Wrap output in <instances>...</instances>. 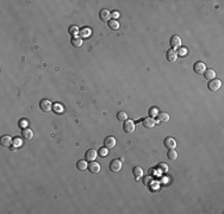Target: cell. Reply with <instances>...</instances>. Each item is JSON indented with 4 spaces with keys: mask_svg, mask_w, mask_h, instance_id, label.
<instances>
[{
    "mask_svg": "<svg viewBox=\"0 0 224 214\" xmlns=\"http://www.w3.org/2000/svg\"><path fill=\"white\" fill-rule=\"evenodd\" d=\"M220 87H222V81L218 80V79H212V80H210L209 83H207V88H209L211 92H217Z\"/></svg>",
    "mask_w": 224,
    "mask_h": 214,
    "instance_id": "1",
    "label": "cell"
},
{
    "mask_svg": "<svg viewBox=\"0 0 224 214\" xmlns=\"http://www.w3.org/2000/svg\"><path fill=\"white\" fill-rule=\"evenodd\" d=\"M123 130H124V132L125 133H128V135H131V133H134L135 132V123L132 122V120H125L124 122V125H123Z\"/></svg>",
    "mask_w": 224,
    "mask_h": 214,
    "instance_id": "2",
    "label": "cell"
},
{
    "mask_svg": "<svg viewBox=\"0 0 224 214\" xmlns=\"http://www.w3.org/2000/svg\"><path fill=\"white\" fill-rule=\"evenodd\" d=\"M122 165H123L122 161H119V159H112L109 168H110V170L112 173H119L122 170Z\"/></svg>",
    "mask_w": 224,
    "mask_h": 214,
    "instance_id": "3",
    "label": "cell"
},
{
    "mask_svg": "<svg viewBox=\"0 0 224 214\" xmlns=\"http://www.w3.org/2000/svg\"><path fill=\"white\" fill-rule=\"evenodd\" d=\"M39 107L43 112H50L53 110V105H51L50 100H48V99H42L39 102Z\"/></svg>",
    "mask_w": 224,
    "mask_h": 214,
    "instance_id": "4",
    "label": "cell"
},
{
    "mask_svg": "<svg viewBox=\"0 0 224 214\" xmlns=\"http://www.w3.org/2000/svg\"><path fill=\"white\" fill-rule=\"evenodd\" d=\"M193 70H194V73L198 74V75H199V74H204V71L206 70V66H205V63L198 61V62L194 63V66H193Z\"/></svg>",
    "mask_w": 224,
    "mask_h": 214,
    "instance_id": "5",
    "label": "cell"
},
{
    "mask_svg": "<svg viewBox=\"0 0 224 214\" xmlns=\"http://www.w3.org/2000/svg\"><path fill=\"white\" fill-rule=\"evenodd\" d=\"M166 58H167V61H168V62H171V63L175 62V61L178 60V51H177V50H174V49L168 50V51H167V54H166Z\"/></svg>",
    "mask_w": 224,
    "mask_h": 214,
    "instance_id": "6",
    "label": "cell"
},
{
    "mask_svg": "<svg viewBox=\"0 0 224 214\" xmlns=\"http://www.w3.org/2000/svg\"><path fill=\"white\" fill-rule=\"evenodd\" d=\"M171 47H172V49H179V48H181V38L179 37V36H172V38H171Z\"/></svg>",
    "mask_w": 224,
    "mask_h": 214,
    "instance_id": "7",
    "label": "cell"
},
{
    "mask_svg": "<svg viewBox=\"0 0 224 214\" xmlns=\"http://www.w3.org/2000/svg\"><path fill=\"white\" fill-rule=\"evenodd\" d=\"M87 169H88L90 173H92V174H99V173H100V164H99L98 162L93 161V162H91V163L88 164Z\"/></svg>",
    "mask_w": 224,
    "mask_h": 214,
    "instance_id": "8",
    "label": "cell"
},
{
    "mask_svg": "<svg viewBox=\"0 0 224 214\" xmlns=\"http://www.w3.org/2000/svg\"><path fill=\"white\" fill-rule=\"evenodd\" d=\"M163 145H165L168 150H169V149H175L177 142H175V139L172 138V137H166L165 140H163Z\"/></svg>",
    "mask_w": 224,
    "mask_h": 214,
    "instance_id": "9",
    "label": "cell"
},
{
    "mask_svg": "<svg viewBox=\"0 0 224 214\" xmlns=\"http://www.w3.org/2000/svg\"><path fill=\"white\" fill-rule=\"evenodd\" d=\"M97 156H98V154H97V151L94 149H88L86 151V154H85V159L90 161V162H93L97 158Z\"/></svg>",
    "mask_w": 224,
    "mask_h": 214,
    "instance_id": "10",
    "label": "cell"
},
{
    "mask_svg": "<svg viewBox=\"0 0 224 214\" xmlns=\"http://www.w3.org/2000/svg\"><path fill=\"white\" fill-rule=\"evenodd\" d=\"M99 18L103 20V22H110L111 18H112V15L109 10H101L99 12Z\"/></svg>",
    "mask_w": 224,
    "mask_h": 214,
    "instance_id": "11",
    "label": "cell"
},
{
    "mask_svg": "<svg viewBox=\"0 0 224 214\" xmlns=\"http://www.w3.org/2000/svg\"><path fill=\"white\" fill-rule=\"evenodd\" d=\"M104 146H105L107 150H109V149H113V148L116 146V139H115L112 136L106 137L105 140H104Z\"/></svg>",
    "mask_w": 224,
    "mask_h": 214,
    "instance_id": "12",
    "label": "cell"
},
{
    "mask_svg": "<svg viewBox=\"0 0 224 214\" xmlns=\"http://www.w3.org/2000/svg\"><path fill=\"white\" fill-rule=\"evenodd\" d=\"M142 124H143V126L145 129H153L155 126V120L153 118H150V117H148V118L142 119Z\"/></svg>",
    "mask_w": 224,
    "mask_h": 214,
    "instance_id": "13",
    "label": "cell"
},
{
    "mask_svg": "<svg viewBox=\"0 0 224 214\" xmlns=\"http://www.w3.org/2000/svg\"><path fill=\"white\" fill-rule=\"evenodd\" d=\"M12 142H13V139L10 136H3L1 139H0V143H1L3 146H11Z\"/></svg>",
    "mask_w": 224,
    "mask_h": 214,
    "instance_id": "14",
    "label": "cell"
},
{
    "mask_svg": "<svg viewBox=\"0 0 224 214\" xmlns=\"http://www.w3.org/2000/svg\"><path fill=\"white\" fill-rule=\"evenodd\" d=\"M70 43H72V45H73V47H75V48H80V47L82 45L84 41H82V38H81V37H77V36H74V37L72 38Z\"/></svg>",
    "mask_w": 224,
    "mask_h": 214,
    "instance_id": "15",
    "label": "cell"
},
{
    "mask_svg": "<svg viewBox=\"0 0 224 214\" xmlns=\"http://www.w3.org/2000/svg\"><path fill=\"white\" fill-rule=\"evenodd\" d=\"M204 77L206 79V80H212V79H216V71L213 70V69H207L206 68V70L204 71Z\"/></svg>",
    "mask_w": 224,
    "mask_h": 214,
    "instance_id": "16",
    "label": "cell"
},
{
    "mask_svg": "<svg viewBox=\"0 0 224 214\" xmlns=\"http://www.w3.org/2000/svg\"><path fill=\"white\" fill-rule=\"evenodd\" d=\"M22 137L24 138V139H31L32 137H34V132H32V130H30L29 127H26V129H23V131H22Z\"/></svg>",
    "mask_w": 224,
    "mask_h": 214,
    "instance_id": "17",
    "label": "cell"
},
{
    "mask_svg": "<svg viewBox=\"0 0 224 214\" xmlns=\"http://www.w3.org/2000/svg\"><path fill=\"white\" fill-rule=\"evenodd\" d=\"M158 122L159 123H168L169 122V114L165 113V112H161L158 114Z\"/></svg>",
    "mask_w": 224,
    "mask_h": 214,
    "instance_id": "18",
    "label": "cell"
},
{
    "mask_svg": "<svg viewBox=\"0 0 224 214\" xmlns=\"http://www.w3.org/2000/svg\"><path fill=\"white\" fill-rule=\"evenodd\" d=\"M107 25L112 31H116L119 29V23L117 22V19H111L110 22H107Z\"/></svg>",
    "mask_w": 224,
    "mask_h": 214,
    "instance_id": "19",
    "label": "cell"
},
{
    "mask_svg": "<svg viewBox=\"0 0 224 214\" xmlns=\"http://www.w3.org/2000/svg\"><path fill=\"white\" fill-rule=\"evenodd\" d=\"M87 167H88V164H87V162H86V161H84V159L78 161V163H77V168H78V170H80V171L86 170V169H87Z\"/></svg>",
    "mask_w": 224,
    "mask_h": 214,
    "instance_id": "20",
    "label": "cell"
},
{
    "mask_svg": "<svg viewBox=\"0 0 224 214\" xmlns=\"http://www.w3.org/2000/svg\"><path fill=\"white\" fill-rule=\"evenodd\" d=\"M132 174H134V176H135L136 178L142 177V176H143V169H142L141 167H135V168L132 169Z\"/></svg>",
    "mask_w": 224,
    "mask_h": 214,
    "instance_id": "21",
    "label": "cell"
},
{
    "mask_svg": "<svg viewBox=\"0 0 224 214\" xmlns=\"http://www.w3.org/2000/svg\"><path fill=\"white\" fill-rule=\"evenodd\" d=\"M167 157L171 159V161H175L178 158V152L174 150V149H169L168 152H167Z\"/></svg>",
    "mask_w": 224,
    "mask_h": 214,
    "instance_id": "22",
    "label": "cell"
},
{
    "mask_svg": "<svg viewBox=\"0 0 224 214\" xmlns=\"http://www.w3.org/2000/svg\"><path fill=\"white\" fill-rule=\"evenodd\" d=\"M117 120H119V122H125V120H128V114H126L125 112H123V111L118 112V113H117Z\"/></svg>",
    "mask_w": 224,
    "mask_h": 214,
    "instance_id": "23",
    "label": "cell"
},
{
    "mask_svg": "<svg viewBox=\"0 0 224 214\" xmlns=\"http://www.w3.org/2000/svg\"><path fill=\"white\" fill-rule=\"evenodd\" d=\"M68 31H69V33H70V35H72L73 37L75 36L77 33H79V32H80L77 25H70V26H69V29H68Z\"/></svg>",
    "mask_w": 224,
    "mask_h": 214,
    "instance_id": "24",
    "label": "cell"
},
{
    "mask_svg": "<svg viewBox=\"0 0 224 214\" xmlns=\"http://www.w3.org/2000/svg\"><path fill=\"white\" fill-rule=\"evenodd\" d=\"M158 114H159V111H158V108H156V107H153V108H150V110H149V116H150V118L158 117Z\"/></svg>",
    "mask_w": 224,
    "mask_h": 214,
    "instance_id": "25",
    "label": "cell"
},
{
    "mask_svg": "<svg viewBox=\"0 0 224 214\" xmlns=\"http://www.w3.org/2000/svg\"><path fill=\"white\" fill-rule=\"evenodd\" d=\"M188 50L186 48H179V52H178V56H181V57H185L187 55Z\"/></svg>",
    "mask_w": 224,
    "mask_h": 214,
    "instance_id": "26",
    "label": "cell"
},
{
    "mask_svg": "<svg viewBox=\"0 0 224 214\" xmlns=\"http://www.w3.org/2000/svg\"><path fill=\"white\" fill-rule=\"evenodd\" d=\"M98 154H99L100 157H106V156H107V149H106L105 146H104V148H100L99 151H98Z\"/></svg>",
    "mask_w": 224,
    "mask_h": 214,
    "instance_id": "27",
    "label": "cell"
},
{
    "mask_svg": "<svg viewBox=\"0 0 224 214\" xmlns=\"http://www.w3.org/2000/svg\"><path fill=\"white\" fill-rule=\"evenodd\" d=\"M82 37H87V36H90V33H91V31H90V29H82L80 32H79Z\"/></svg>",
    "mask_w": 224,
    "mask_h": 214,
    "instance_id": "28",
    "label": "cell"
},
{
    "mask_svg": "<svg viewBox=\"0 0 224 214\" xmlns=\"http://www.w3.org/2000/svg\"><path fill=\"white\" fill-rule=\"evenodd\" d=\"M159 169H160L161 171H163V173H167V171H168V167H167L166 163H160V164H159Z\"/></svg>",
    "mask_w": 224,
    "mask_h": 214,
    "instance_id": "29",
    "label": "cell"
},
{
    "mask_svg": "<svg viewBox=\"0 0 224 214\" xmlns=\"http://www.w3.org/2000/svg\"><path fill=\"white\" fill-rule=\"evenodd\" d=\"M142 181H143V183H144L145 186H148L149 183H150V181H152V178H150V175H149V176H144Z\"/></svg>",
    "mask_w": 224,
    "mask_h": 214,
    "instance_id": "30",
    "label": "cell"
},
{
    "mask_svg": "<svg viewBox=\"0 0 224 214\" xmlns=\"http://www.w3.org/2000/svg\"><path fill=\"white\" fill-rule=\"evenodd\" d=\"M13 143L16 144V146H17V148L22 146V140H20L19 138H15V139H13Z\"/></svg>",
    "mask_w": 224,
    "mask_h": 214,
    "instance_id": "31",
    "label": "cell"
},
{
    "mask_svg": "<svg viewBox=\"0 0 224 214\" xmlns=\"http://www.w3.org/2000/svg\"><path fill=\"white\" fill-rule=\"evenodd\" d=\"M55 110H56L58 113H61V112L63 111V108L61 107V105H55V106H54V111H55Z\"/></svg>",
    "mask_w": 224,
    "mask_h": 214,
    "instance_id": "32",
    "label": "cell"
},
{
    "mask_svg": "<svg viewBox=\"0 0 224 214\" xmlns=\"http://www.w3.org/2000/svg\"><path fill=\"white\" fill-rule=\"evenodd\" d=\"M19 125H20V127H22V125H24V129H26L28 122H26V120H20V122H19Z\"/></svg>",
    "mask_w": 224,
    "mask_h": 214,
    "instance_id": "33",
    "label": "cell"
},
{
    "mask_svg": "<svg viewBox=\"0 0 224 214\" xmlns=\"http://www.w3.org/2000/svg\"><path fill=\"white\" fill-rule=\"evenodd\" d=\"M111 15H112L113 18H118V17H119V12H118V11H113Z\"/></svg>",
    "mask_w": 224,
    "mask_h": 214,
    "instance_id": "34",
    "label": "cell"
}]
</instances>
